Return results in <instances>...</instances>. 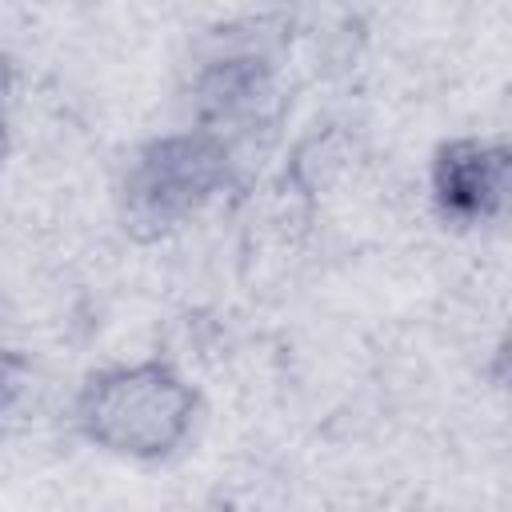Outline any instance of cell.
Here are the masks:
<instances>
[{
	"mask_svg": "<svg viewBox=\"0 0 512 512\" xmlns=\"http://www.w3.org/2000/svg\"><path fill=\"white\" fill-rule=\"evenodd\" d=\"M232 180V148L216 128L164 132L132 152L120 176V216L124 228L152 240L204 204H212Z\"/></svg>",
	"mask_w": 512,
	"mask_h": 512,
	"instance_id": "cell-2",
	"label": "cell"
},
{
	"mask_svg": "<svg viewBox=\"0 0 512 512\" xmlns=\"http://www.w3.org/2000/svg\"><path fill=\"white\" fill-rule=\"evenodd\" d=\"M196 420L200 392L160 356L92 372L72 404V424L92 448L136 464H164L180 456Z\"/></svg>",
	"mask_w": 512,
	"mask_h": 512,
	"instance_id": "cell-1",
	"label": "cell"
},
{
	"mask_svg": "<svg viewBox=\"0 0 512 512\" xmlns=\"http://www.w3.org/2000/svg\"><path fill=\"white\" fill-rule=\"evenodd\" d=\"M432 208L452 228L512 224V136H456L432 152Z\"/></svg>",
	"mask_w": 512,
	"mask_h": 512,
	"instance_id": "cell-3",
	"label": "cell"
},
{
	"mask_svg": "<svg viewBox=\"0 0 512 512\" xmlns=\"http://www.w3.org/2000/svg\"><path fill=\"white\" fill-rule=\"evenodd\" d=\"M492 376H496V388L512 400V328L504 332V340L496 344V356H492Z\"/></svg>",
	"mask_w": 512,
	"mask_h": 512,
	"instance_id": "cell-4",
	"label": "cell"
}]
</instances>
